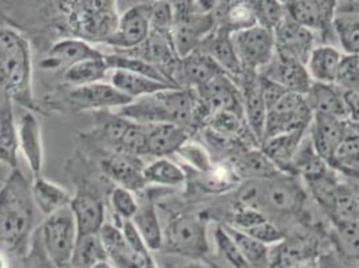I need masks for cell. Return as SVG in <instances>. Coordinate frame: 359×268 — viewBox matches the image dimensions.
I'll return each instance as SVG.
<instances>
[{"instance_id": "11", "label": "cell", "mask_w": 359, "mask_h": 268, "mask_svg": "<svg viewBox=\"0 0 359 268\" xmlns=\"http://www.w3.org/2000/svg\"><path fill=\"white\" fill-rule=\"evenodd\" d=\"M259 74L280 85L288 93L299 95H306L313 85L306 65L279 48Z\"/></svg>"}, {"instance_id": "37", "label": "cell", "mask_w": 359, "mask_h": 268, "mask_svg": "<svg viewBox=\"0 0 359 268\" xmlns=\"http://www.w3.org/2000/svg\"><path fill=\"white\" fill-rule=\"evenodd\" d=\"M330 168L350 177L359 179V133L350 125L344 140L334 153Z\"/></svg>"}, {"instance_id": "24", "label": "cell", "mask_w": 359, "mask_h": 268, "mask_svg": "<svg viewBox=\"0 0 359 268\" xmlns=\"http://www.w3.org/2000/svg\"><path fill=\"white\" fill-rule=\"evenodd\" d=\"M19 135V148L23 152L27 163L30 165L34 179L42 176L43 168V142H42V129L39 121L32 112H26L22 114L18 123Z\"/></svg>"}, {"instance_id": "35", "label": "cell", "mask_w": 359, "mask_h": 268, "mask_svg": "<svg viewBox=\"0 0 359 268\" xmlns=\"http://www.w3.org/2000/svg\"><path fill=\"white\" fill-rule=\"evenodd\" d=\"M132 222L150 251H161L164 229L161 228L158 215L150 200L140 203L138 210Z\"/></svg>"}, {"instance_id": "31", "label": "cell", "mask_w": 359, "mask_h": 268, "mask_svg": "<svg viewBox=\"0 0 359 268\" xmlns=\"http://www.w3.org/2000/svg\"><path fill=\"white\" fill-rule=\"evenodd\" d=\"M18 152L19 135L13 102L4 98L0 105V163L8 165L13 170L18 169Z\"/></svg>"}, {"instance_id": "57", "label": "cell", "mask_w": 359, "mask_h": 268, "mask_svg": "<svg viewBox=\"0 0 359 268\" xmlns=\"http://www.w3.org/2000/svg\"><path fill=\"white\" fill-rule=\"evenodd\" d=\"M0 268H10L6 253H0Z\"/></svg>"}, {"instance_id": "17", "label": "cell", "mask_w": 359, "mask_h": 268, "mask_svg": "<svg viewBox=\"0 0 359 268\" xmlns=\"http://www.w3.org/2000/svg\"><path fill=\"white\" fill-rule=\"evenodd\" d=\"M101 168L107 177L130 192H138L147 187L145 165L138 156L116 152L101 161Z\"/></svg>"}, {"instance_id": "5", "label": "cell", "mask_w": 359, "mask_h": 268, "mask_svg": "<svg viewBox=\"0 0 359 268\" xmlns=\"http://www.w3.org/2000/svg\"><path fill=\"white\" fill-rule=\"evenodd\" d=\"M161 251L194 262H207L210 253L207 217L197 213L175 216L163 231Z\"/></svg>"}, {"instance_id": "20", "label": "cell", "mask_w": 359, "mask_h": 268, "mask_svg": "<svg viewBox=\"0 0 359 268\" xmlns=\"http://www.w3.org/2000/svg\"><path fill=\"white\" fill-rule=\"evenodd\" d=\"M70 102L76 110H104L132 104L133 100L116 89L111 83H94L75 88L70 93Z\"/></svg>"}, {"instance_id": "25", "label": "cell", "mask_w": 359, "mask_h": 268, "mask_svg": "<svg viewBox=\"0 0 359 268\" xmlns=\"http://www.w3.org/2000/svg\"><path fill=\"white\" fill-rule=\"evenodd\" d=\"M104 57L105 54L94 48L89 42L78 38H67L51 47L47 58L42 62V66L51 70L60 67L69 69L70 66L82 60H98Z\"/></svg>"}, {"instance_id": "50", "label": "cell", "mask_w": 359, "mask_h": 268, "mask_svg": "<svg viewBox=\"0 0 359 268\" xmlns=\"http://www.w3.org/2000/svg\"><path fill=\"white\" fill-rule=\"evenodd\" d=\"M241 232L250 235L251 238L256 239L257 241L269 247L272 244H280L287 238L285 231L279 228L272 220H269V217L262 220L260 223L255 224L254 227H251L250 229L241 231Z\"/></svg>"}, {"instance_id": "43", "label": "cell", "mask_w": 359, "mask_h": 268, "mask_svg": "<svg viewBox=\"0 0 359 268\" xmlns=\"http://www.w3.org/2000/svg\"><path fill=\"white\" fill-rule=\"evenodd\" d=\"M147 185H163V187H179L185 181V175L179 165L168 159H158L154 163L145 166Z\"/></svg>"}, {"instance_id": "29", "label": "cell", "mask_w": 359, "mask_h": 268, "mask_svg": "<svg viewBox=\"0 0 359 268\" xmlns=\"http://www.w3.org/2000/svg\"><path fill=\"white\" fill-rule=\"evenodd\" d=\"M344 57V53L337 46H316L306 63L311 81L314 83L335 85Z\"/></svg>"}, {"instance_id": "12", "label": "cell", "mask_w": 359, "mask_h": 268, "mask_svg": "<svg viewBox=\"0 0 359 268\" xmlns=\"http://www.w3.org/2000/svg\"><path fill=\"white\" fill-rule=\"evenodd\" d=\"M287 16L316 36H334L332 20L337 1L330 0H290L285 1ZM335 38V36H334Z\"/></svg>"}, {"instance_id": "47", "label": "cell", "mask_w": 359, "mask_h": 268, "mask_svg": "<svg viewBox=\"0 0 359 268\" xmlns=\"http://www.w3.org/2000/svg\"><path fill=\"white\" fill-rule=\"evenodd\" d=\"M335 243L346 257L359 262V222L334 224Z\"/></svg>"}, {"instance_id": "18", "label": "cell", "mask_w": 359, "mask_h": 268, "mask_svg": "<svg viewBox=\"0 0 359 268\" xmlns=\"http://www.w3.org/2000/svg\"><path fill=\"white\" fill-rule=\"evenodd\" d=\"M222 74H225L223 69L208 54L196 50L195 53L180 60L176 82L181 89L196 91L204 88Z\"/></svg>"}, {"instance_id": "54", "label": "cell", "mask_w": 359, "mask_h": 268, "mask_svg": "<svg viewBox=\"0 0 359 268\" xmlns=\"http://www.w3.org/2000/svg\"><path fill=\"white\" fill-rule=\"evenodd\" d=\"M316 268H341L338 266V263L334 260V259H331L330 256H322V257H319V260H318V267Z\"/></svg>"}, {"instance_id": "26", "label": "cell", "mask_w": 359, "mask_h": 268, "mask_svg": "<svg viewBox=\"0 0 359 268\" xmlns=\"http://www.w3.org/2000/svg\"><path fill=\"white\" fill-rule=\"evenodd\" d=\"M98 236L104 246L107 260L116 268H145V260L135 253L122 234V229L106 224Z\"/></svg>"}, {"instance_id": "7", "label": "cell", "mask_w": 359, "mask_h": 268, "mask_svg": "<svg viewBox=\"0 0 359 268\" xmlns=\"http://www.w3.org/2000/svg\"><path fill=\"white\" fill-rule=\"evenodd\" d=\"M173 6L172 41L180 60L198 50L201 43L216 30L217 23L213 11L201 14L196 10L194 1H177Z\"/></svg>"}, {"instance_id": "21", "label": "cell", "mask_w": 359, "mask_h": 268, "mask_svg": "<svg viewBox=\"0 0 359 268\" xmlns=\"http://www.w3.org/2000/svg\"><path fill=\"white\" fill-rule=\"evenodd\" d=\"M348 123L344 119H332L327 116H313L310 123V140L316 154L326 163L331 164L334 153L344 140Z\"/></svg>"}, {"instance_id": "2", "label": "cell", "mask_w": 359, "mask_h": 268, "mask_svg": "<svg viewBox=\"0 0 359 268\" xmlns=\"http://www.w3.org/2000/svg\"><path fill=\"white\" fill-rule=\"evenodd\" d=\"M0 90L11 102L35 110L29 41L11 27L0 29Z\"/></svg>"}, {"instance_id": "4", "label": "cell", "mask_w": 359, "mask_h": 268, "mask_svg": "<svg viewBox=\"0 0 359 268\" xmlns=\"http://www.w3.org/2000/svg\"><path fill=\"white\" fill-rule=\"evenodd\" d=\"M304 194L299 184L291 176H282L254 181L240 196V206L257 209L267 216L291 215L302 208Z\"/></svg>"}, {"instance_id": "53", "label": "cell", "mask_w": 359, "mask_h": 268, "mask_svg": "<svg viewBox=\"0 0 359 268\" xmlns=\"http://www.w3.org/2000/svg\"><path fill=\"white\" fill-rule=\"evenodd\" d=\"M179 154L184 157L189 164L194 165L200 170H208L210 169V160L207 153L196 144H185L181 149L179 150Z\"/></svg>"}, {"instance_id": "40", "label": "cell", "mask_w": 359, "mask_h": 268, "mask_svg": "<svg viewBox=\"0 0 359 268\" xmlns=\"http://www.w3.org/2000/svg\"><path fill=\"white\" fill-rule=\"evenodd\" d=\"M109 72L110 69L106 65L105 57L98 60H82L66 69L65 79L76 88L89 86L105 81Z\"/></svg>"}, {"instance_id": "33", "label": "cell", "mask_w": 359, "mask_h": 268, "mask_svg": "<svg viewBox=\"0 0 359 268\" xmlns=\"http://www.w3.org/2000/svg\"><path fill=\"white\" fill-rule=\"evenodd\" d=\"M110 83L117 90H120L121 93H123L125 95H128L129 98H132L133 101L151 95L160 91L169 89H179V88H173L169 85L161 83L158 81L150 79L142 75L133 74L129 72H123V70H114L110 75Z\"/></svg>"}, {"instance_id": "30", "label": "cell", "mask_w": 359, "mask_h": 268, "mask_svg": "<svg viewBox=\"0 0 359 268\" xmlns=\"http://www.w3.org/2000/svg\"><path fill=\"white\" fill-rule=\"evenodd\" d=\"M188 138L189 130L177 125H148V154L164 159L165 156L179 153Z\"/></svg>"}, {"instance_id": "1", "label": "cell", "mask_w": 359, "mask_h": 268, "mask_svg": "<svg viewBox=\"0 0 359 268\" xmlns=\"http://www.w3.org/2000/svg\"><path fill=\"white\" fill-rule=\"evenodd\" d=\"M34 223L30 182L14 169L0 189V253H26Z\"/></svg>"}, {"instance_id": "48", "label": "cell", "mask_w": 359, "mask_h": 268, "mask_svg": "<svg viewBox=\"0 0 359 268\" xmlns=\"http://www.w3.org/2000/svg\"><path fill=\"white\" fill-rule=\"evenodd\" d=\"M130 119H125L120 114H102L101 116V128H100V135L106 144L113 147L114 149H118L121 140L125 132L128 130L130 125Z\"/></svg>"}, {"instance_id": "59", "label": "cell", "mask_w": 359, "mask_h": 268, "mask_svg": "<svg viewBox=\"0 0 359 268\" xmlns=\"http://www.w3.org/2000/svg\"><path fill=\"white\" fill-rule=\"evenodd\" d=\"M62 268H73V267H72V264H69V266H65V267H62Z\"/></svg>"}, {"instance_id": "9", "label": "cell", "mask_w": 359, "mask_h": 268, "mask_svg": "<svg viewBox=\"0 0 359 268\" xmlns=\"http://www.w3.org/2000/svg\"><path fill=\"white\" fill-rule=\"evenodd\" d=\"M313 121V113L306 102L304 95L287 93L285 97L267 112L263 141L309 129Z\"/></svg>"}, {"instance_id": "44", "label": "cell", "mask_w": 359, "mask_h": 268, "mask_svg": "<svg viewBox=\"0 0 359 268\" xmlns=\"http://www.w3.org/2000/svg\"><path fill=\"white\" fill-rule=\"evenodd\" d=\"M102 260H107V256L98 235L78 238L72 259V267L93 268L94 264Z\"/></svg>"}, {"instance_id": "3", "label": "cell", "mask_w": 359, "mask_h": 268, "mask_svg": "<svg viewBox=\"0 0 359 268\" xmlns=\"http://www.w3.org/2000/svg\"><path fill=\"white\" fill-rule=\"evenodd\" d=\"M197 95L195 90L169 89L138 98L121 107L118 114L137 123H172L191 129L196 123Z\"/></svg>"}, {"instance_id": "10", "label": "cell", "mask_w": 359, "mask_h": 268, "mask_svg": "<svg viewBox=\"0 0 359 268\" xmlns=\"http://www.w3.org/2000/svg\"><path fill=\"white\" fill-rule=\"evenodd\" d=\"M232 42L243 70L257 74L269 65L276 50L273 32L259 25L232 34Z\"/></svg>"}, {"instance_id": "28", "label": "cell", "mask_w": 359, "mask_h": 268, "mask_svg": "<svg viewBox=\"0 0 359 268\" xmlns=\"http://www.w3.org/2000/svg\"><path fill=\"white\" fill-rule=\"evenodd\" d=\"M304 98L313 116L318 114L347 121L344 91L338 86L313 82Z\"/></svg>"}, {"instance_id": "46", "label": "cell", "mask_w": 359, "mask_h": 268, "mask_svg": "<svg viewBox=\"0 0 359 268\" xmlns=\"http://www.w3.org/2000/svg\"><path fill=\"white\" fill-rule=\"evenodd\" d=\"M117 152L135 154L138 157L142 154H148V125L132 121L121 140Z\"/></svg>"}, {"instance_id": "56", "label": "cell", "mask_w": 359, "mask_h": 268, "mask_svg": "<svg viewBox=\"0 0 359 268\" xmlns=\"http://www.w3.org/2000/svg\"><path fill=\"white\" fill-rule=\"evenodd\" d=\"M93 268H116L109 260H102V262H98L97 264H94Z\"/></svg>"}, {"instance_id": "6", "label": "cell", "mask_w": 359, "mask_h": 268, "mask_svg": "<svg viewBox=\"0 0 359 268\" xmlns=\"http://www.w3.org/2000/svg\"><path fill=\"white\" fill-rule=\"evenodd\" d=\"M70 29L78 39L106 43L118 27L114 1H74L69 7Z\"/></svg>"}, {"instance_id": "15", "label": "cell", "mask_w": 359, "mask_h": 268, "mask_svg": "<svg viewBox=\"0 0 359 268\" xmlns=\"http://www.w3.org/2000/svg\"><path fill=\"white\" fill-rule=\"evenodd\" d=\"M150 34V3L130 7L120 16L118 27L106 45L121 50H135L142 45Z\"/></svg>"}, {"instance_id": "23", "label": "cell", "mask_w": 359, "mask_h": 268, "mask_svg": "<svg viewBox=\"0 0 359 268\" xmlns=\"http://www.w3.org/2000/svg\"><path fill=\"white\" fill-rule=\"evenodd\" d=\"M198 50L208 54L223 69L225 74L231 78L236 79L244 73L232 42V32L223 27H216V30L198 47Z\"/></svg>"}, {"instance_id": "19", "label": "cell", "mask_w": 359, "mask_h": 268, "mask_svg": "<svg viewBox=\"0 0 359 268\" xmlns=\"http://www.w3.org/2000/svg\"><path fill=\"white\" fill-rule=\"evenodd\" d=\"M70 209L74 215L78 238L98 235L105 225V204L98 194L89 189H82L75 194Z\"/></svg>"}, {"instance_id": "42", "label": "cell", "mask_w": 359, "mask_h": 268, "mask_svg": "<svg viewBox=\"0 0 359 268\" xmlns=\"http://www.w3.org/2000/svg\"><path fill=\"white\" fill-rule=\"evenodd\" d=\"M213 243L216 248V257L223 268H251L239 251L235 241L220 224L213 231Z\"/></svg>"}, {"instance_id": "32", "label": "cell", "mask_w": 359, "mask_h": 268, "mask_svg": "<svg viewBox=\"0 0 359 268\" xmlns=\"http://www.w3.org/2000/svg\"><path fill=\"white\" fill-rule=\"evenodd\" d=\"M31 194L35 207L46 216H51L60 209L70 207L73 200V197L65 188L53 181L43 179L42 176L35 177L32 181Z\"/></svg>"}, {"instance_id": "41", "label": "cell", "mask_w": 359, "mask_h": 268, "mask_svg": "<svg viewBox=\"0 0 359 268\" xmlns=\"http://www.w3.org/2000/svg\"><path fill=\"white\" fill-rule=\"evenodd\" d=\"M329 217L332 224L359 222L358 192L347 185L341 184Z\"/></svg>"}, {"instance_id": "39", "label": "cell", "mask_w": 359, "mask_h": 268, "mask_svg": "<svg viewBox=\"0 0 359 268\" xmlns=\"http://www.w3.org/2000/svg\"><path fill=\"white\" fill-rule=\"evenodd\" d=\"M106 65L109 66L110 70H123V72H129L133 74L142 75L150 79L158 81L165 85L173 86V88H179L176 86L166 75L158 70L156 66L150 65L149 62L137 58L129 54H105ZM180 89V88H179Z\"/></svg>"}, {"instance_id": "52", "label": "cell", "mask_w": 359, "mask_h": 268, "mask_svg": "<svg viewBox=\"0 0 359 268\" xmlns=\"http://www.w3.org/2000/svg\"><path fill=\"white\" fill-rule=\"evenodd\" d=\"M173 26V6L169 1L150 3V31L170 32Z\"/></svg>"}, {"instance_id": "60", "label": "cell", "mask_w": 359, "mask_h": 268, "mask_svg": "<svg viewBox=\"0 0 359 268\" xmlns=\"http://www.w3.org/2000/svg\"><path fill=\"white\" fill-rule=\"evenodd\" d=\"M358 194H359V192H358Z\"/></svg>"}, {"instance_id": "27", "label": "cell", "mask_w": 359, "mask_h": 268, "mask_svg": "<svg viewBox=\"0 0 359 268\" xmlns=\"http://www.w3.org/2000/svg\"><path fill=\"white\" fill-rule=\"evenodd\" d=\"M332 31L344 55L359 57V15L347 1H337Z\"/></svg>"}, {"instance_id": "36", "label": "cell", "mask_w": 359, "mask_h": 268, "mask_svg": "<svg viewBox=\"0 0 359 268\" xmlns=\"http://www.w3.org/2000/svg\"><path fill=\"white\" fill-rule=\"evenodd\" d=\"M235 168L240 176L255 181L272 179L282 173L263 150L244 152L235 161Z\"/></svg>"}, {"instance_id": "8", "label": "cell", "mask_w": 359, "mask_h": 268, "mask_svg": "<svg viewBox=\"0 0 359 268\" xmlns=\"http://www.w3.org/2000/svg\"><path fill=\"white\" fill-rule=\"evenodd\" d=\"M41 236L46 255L54 267L62 268L72 264L78 241V231L70 207L47 216L41 228Z\"/></svg>"}, {"instance_id": "58", "label": "cell", "mask_w": 359, "mask_h": 268, "mask_svg": "<svg viewBox=\"0 0 359 268\" xmlns=\"http://www.w3.org/2000/svg\"><path fill=\"white\" fill-rule=\"evenodd\" d=\"M347 3L351 7V10H354L359 15V1H347Z\"/></svg>"}, {"instance_id": "45", "label": "cell", "mask_w": 359, "mask_h": 268, "mask_svg": "<svg viewBox=\"0 0 359 268\" xmlns=\"http://www.w3.org/2000/svg\"><path fill=\"white\" fill-rule=\"evenodd\" d=\"M255 18L259 26L271 30H276L287 18L285 3L275 0H262V1H251Z\"/></svg>"}, {"instance_id": "22", "label": "cell", "mask_w": 359, "mask_h": 268, "mask_svg": "<svg viewBox=\"0 0 359 268\" xmlns=\"http://www.w3.org/2000/svg\"><path fill=\"white\" fill-rule=\"evenodd\" d=\"M276 48L307 63L311 51L318 46V36L313 31L300 26L288 16L285 22L273 31Z\"/></svg>"}, {"instance_id": "34", "label": "cell", "mask_w": 359, "mask_h": 268, "mask_svg": "<svg viewBox=\"0 0 359 268\" xmlns=\"http://www.w3.org/2000/svg\"><path fill=\"white\" fill-rule=\"evenodd\" d=\"M309 129L298 130L294 133L283 134L275 138L267 140L262 144L263 152L269 157V160L279 168V170L283 173L285 166L288 170H291L294 157L298 152V148L306 137V132Z\"/></svg>"}, {"instance_id": "14", "label": "cell", "mask_w": 359, "mask_h": 268, "mask_svg": "<svg viewBox=\"0 0 359 268\" xmlns=\"http://www.w3.org/2000/svg\"><path fill=\"white\" fill-rule=\"evenodd\" d=\"M235 82L241 93L244 122L251 134L262 144L267 119V106L263 98L259 74L244 72Z\"/></svg>"}, {"instance_id": "51", "label": "cell", "mask_w": 359, "mask_h": 268, "mask_svg": "<svg viewBox=\"0 0 359 268\" xmlns=\"http://www.w3.org/2000/svg\"><path fill=\"white\" fill-rule=\"evenodd\" d=\"M110 200H111L113 208L123 220H132L140 207V203L135 200L133 192L121 187L114 188V191L110 196Z\"/></svg>"}, {"instance_id": "38", "label": "cell", "mask_w": 359, "mask_h": 268, "mask_svg": "<svg viewBox=\"0 0 359 268\" xmlns=\"http://www.w3.org/2000/svg\"><path fill=\"white\" fill-rule=\"evenodd\" d=\"M225 231L238 246L243 257L251 268H271V253L269 246L251 238L250 235L241 232L238 228L223 223Z\"/></svg>"}, {"instance_id": "13", "label": "cell", "mask_w": 359, "mask_h": 268, "mask_svg": "<svg viewBox=\"0 0 359 268\" xmlns=\"http://www.w3.org/2000/svg\"><path fill=\"white\" fill-rule=\"evenodd\" d=\"M196 94L208 114V121L219 113H231L244 119L241 93L229 75H219L204 88L196 90Z\"/></svg>"}, {"instance_id": "16", "label": "cell", "mask_w": 359, "mask_h": 268, "mask_svg": "<svg viewBox=\"0 0 359 268\" xmlns=\"http://www.w3.org/2000/svg\"><path fill=\"white\" fill-rule=\"evenodd\" d=\"M130 51H135L133 57L149 62L150 65L161 70L176 86H179L176 82V73L179 70L181 60L173 45L170 32L150 31L148 39L140 47Z\"/></svg>"}, {"instance_id": "49", "label": "cell", "mask_w": 359, "mask_h": 268, "mask_svg": "<svg viewBox=\"0 0 359 268\" xmlns=\"http://www.w3.org/2000/svg\"><path fill=\"white\" fill-rule=\"evenodd\" d=\"M335 86L342 91H354L359 94V57L344 55L338 70Z\"/></svg>"}, {"instance_id": "55", "label": "cell", "mask_w": 359, "mask_h": 268, "mask_svg": "<svg viewBox=\"0 0 359 268\" xmlns=\"http://www.w3.org/2000/svg\"><path fill=\"white\" fill-rule=\"evenodd\" d=\"M176 268H215L212 264H208V263H201V262H194L192 260V263H189V264H185V266H180V267Z\"/></svg>"}]
</instances>
